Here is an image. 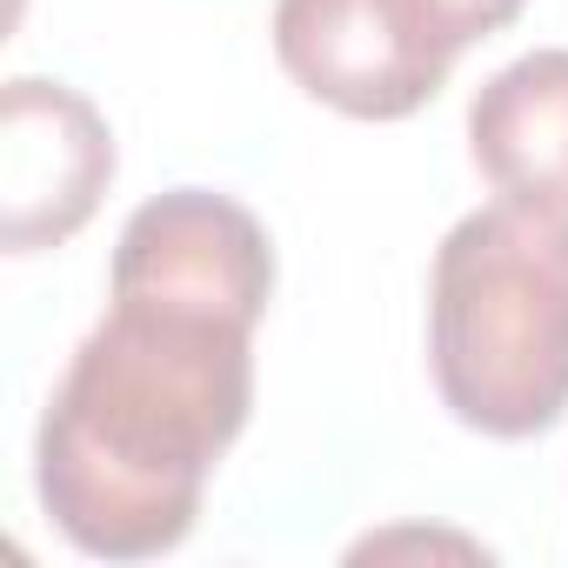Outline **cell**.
Segmentation results:
<instances>
[{"label": "cell", "mask_w": 568, "mask_h": 568, "mask_svg": "<svg viewBox=\"0 0 568 568\" xmlns=\"http://www.w3.org/2000/svg\"><path fill=\"white\" fill-rule=\"evenodd\" d=\"M114 302H154L181 315H214L254 328L274 295V247L267 227L207 187L154 194L128 214L114 247Z\"/></svg>", "instance_id": "277c9868"}, {"label": "cell", "mask_w": 568, "mask_h": 568, "mask_svg": "<svg viewBox=\"0 0 568 568\" xmlns=\"http://www.w3.org/2000/svg\"><path fill=\"white\" fill-rule=\"evenodd\" d=\"M428 368L448 415L528 442L568 408V214L475 207L428 267Z\"/></svg>", "instance_id": "7a4b0ae2"}, {"label": "cell", "mask_w": 568, "mask_h": 568, "mask_svg": "<svg viewBox=\"0 0 568 568\" xmlns=\"http://www.w3.org/2000/svg\"><path fill=\"white\" fill-rule=\"evenodd\" d=\"M468 154L501 201L568 214V48L508 61L468 101Z\"/></svg>", "instance_id": "8992f818"}, {"label": "cell", "mask_w": 568, "mask_h": 568, "mask_svg": "<svg viewBox=\"0 0 568 568\" xmlns=\"http://www.w3.org/2000/svg\"><path fill=\"white\" fill-rule=\"evenodd\" d=\"M274 54L302 94L348 121H408L455 68L415 0H274Z\"/></svg>", "instance_id": "3957f363"}, {"label": "cell", "mask_w": 568, "mask_h": 568, "mask_svg": "<svg viewBox=\"0 0 568 568\" xmlns=\"http://www.w3.org/2000/svg\"><path fill=\"white\" fill-rule=\"evenodd\" d=\"M521 8H528V0H415V14H422L455 54L475 48V41H488V34H501Z\"/></svg>", "instance_id": "52a82bcc"}, {"label": "cell", "mask_w": 568, "mask_h": 568, "mask_svg": "<svg viewBox=\"0 0 568 568\" xmlns=\"http://www.w3.org/2000/svg\"><path fill=\"white\" fill-rule=\"evenodd\" d=\"M254 328L114 302L74 348L34 442L48 521L101 561L187 541L207 475L254 408Z\"/></svg>", "instance_id": "6da1fadb"}, {"label": "cell", "mask_w": 568, "mask_h": 568, "mask_svg": "<svg viewBox=\"0 0 568 568\" xmlns=\"http://www.w3.org/2000/svg\"><path fill=\"white\" fill-rule=\"evenodd\" d=\"M114 181V134L61 81H8L0 101V241L8 254L61 247Z\"/></svg>", "instance_id": "5b68a950"}]
</instances>
